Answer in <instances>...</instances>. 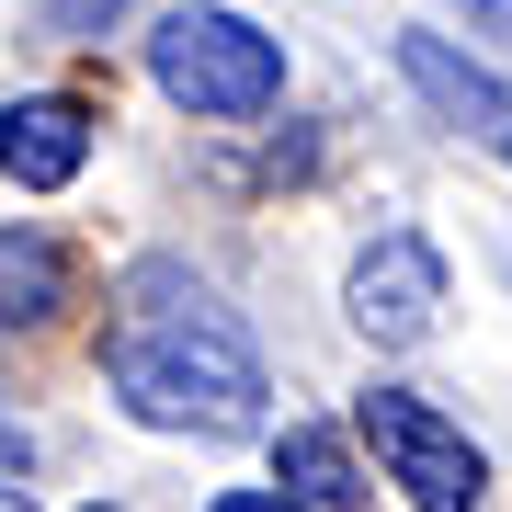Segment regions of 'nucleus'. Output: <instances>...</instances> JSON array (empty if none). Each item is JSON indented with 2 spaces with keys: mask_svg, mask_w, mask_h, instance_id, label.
<instances>
[{
  "mask_svg": "<svg viewBox=\"0 0 512 512\" xmlns=\"http://www.w3.org/2000/svg\"><path fill=\"white\" fill-rule=\"evenodd\" d=\"M80 512H114V501H80Z\"/></svg>",
  "mask_w": 512,
  "mask_h": 512,
  "instance_id": "obj_13",
  "label": "nucleus"
},
{
  "mask_svg": "<svg viewBox=\"0 0 512 512\" xmlns=\"http://www.w3.org/2000/svg\"><path fill=\"white\" fill-rule=\"evenodd\" d=\"M387 57H399L410 103L433 114V126L478 137V148L512 171V69H501V57H478V46H456V35H399Z\"/></svg>",
  "mask_w": 512,
  "mask_h": 512,
  "instance_id": "obj_5",
  "label": "nucleus"
},
{
  "mask_svg": "<svg viewBox=\"0 0 512 512\" xmlns=\"http://www.w3.org/2000/svg\"><path fill=\"white\" fill-rule=\"evenodd\" d=\"M353 433L376 444V467H387V490H399L410 512H478L490 501V456L467 444V421L444 410V399H421V387H365L353 399Z\"/></svg>",
  "mask_w": 512,
  "mask_h": 512,
  "instance_id": "obj_3",
  "label": "nucleus"
},
{
  "mask_svg": "<svg viewBox=\"0 0 512 512\" xmlns=\"http://www.w3.org/2000/svg\"><path fill=\"white\" fill-rule=\"evenodd\" d=\"M444 12L467 23V46H478V57H501V69H512V0H444Z\"/></svg>",
  "mask_w": 512,
  "mask_h": 512,
  "instance_id": "obj_9",
  "label": "nucleus"
},
{
  "mask_svg": "<svg viewBox=\"0 0 512 512\" xmlns=\"http://www.w3.org/2000/svg\"><path fill=\"white\" fill-rule=\"evenodd\" d=\"M103 387L126 399V421H148V433L228 444V433H262L274 365H262L251 319H239L183 251H137L126 274H114V308H103Z\"/></svg>",
  "mask_w": 512,
  "mask_h": 512,
  "instance_id": "obj_1",
  "label": "nucleus"
},
{
  "mask_svg": "<svg viewBox=\"0 0 512 512\" xmlns=\"http://www.w3.org/2000/svg\"><path fill=\"white\" fill-rule=\"evenodd\" d=\"M80 171H92V114H80V103H57V92L0 103V183H23V194H69Z\"/></svg>",
  "mask_w": 512,
  "mask_h": 512,
  "instance_id": "obj_6",
  "label": "nucleus"
},
{
  "mask_svg": "<svg viewBox=\"0 0 512 512\" xmlns=\"http://www.w3.org/2000/svg\"><path fill=\"white\" fill-rule=\"evenodd\" d=\"M69 308V251L46 228H0V330H46Z\"/></svg>",
  "mask_w": 512,
  "mask_h": 512,
  "instance_id": "obj_8",
  "label": "nucleus"
},
{
  "mask_svg": "<svg viewBox=\"0 0 512 512\" xmlns=\"http://www.w3.org/2000/svg\"><path fill=\"white\" fill-rule=\"evenodd\" d=\"M274 490L308 501V512H353L365 501V467H353V444L330 433V421H285L274 433Z\"/></svg>",
  "mask_w": 512,
  "mask_h": 512,
  "instance_id": "obj_7",
  "label": "nucleus"
},
{
  "mask_svg": "<svg viewBox=\"0 0 512 512\" xmlns=\"http://www.w3.org/2000/svg\"><path fill=\"white\" fill-rule=\"evenodd\" d=\"M205 512H308V501H285V490H217Z\"/></svg>",
  "mask_w": 512,
  "mask_h": 512,
  "instance_id": "obj_10",
  "label": "nucleus"
},
{
  "mask_svg": "<svg viewBox=\"0 0 512 512\" xmlns=\"http://www.w3.org/2000/svg\"><path fill=\"white\" fill-rule=\"evenodd\" d=\"M444 251L421 228H376L365 251H353V274H342V308H353V330H365L376 353H421L444 330Z\"/></svg>",
  "mask_w": 512,
  "mask_h": 512,
  "instance_id": "obj_4",
  "label": "nucleus"
},
{
  "mask_svg": "<svg viewBox=\"0 0 512 512\" xmlns=\"http://www.w3.org/2000/svg\"><path fill=\"white\" fill-rule=\"evenodd\" d=\"M0 512H35V490H23V478H0Z\"/></svg>",
  "mask_w": 512,
  "mask_h": 512,
  "instance_id": "obj_12",
  "label": "nucleus"
},
{
  "mask_svg": "<svg viewBox=\"0 0 512 512\" xmlns=\"http://www.w3.org/2000/svg\"><path fill=\"white\" fill-rule=\"evenodd\" d=\"M148 80L194 126H262L285 103V35H262L228 0H183V12L148 23Z\"/></svg>",
  "mask_w": 512,
  "mask_h": 512,
  "instance_id": "obj_2",
  "label": "nucleus"
},
{
  "mask_svg": "<svg viewBox=\"0 0 512 512\" xmlns=\"http://www.w3.org/2000/svg\"><path fill=\"white\" fill-rule=\"evenodd\" d=\"M23 456H35V433L12 421V399H0V478H23Z\"/></svg>",
  "mask_w": 512,
  "mask_h": 512,
  "instance_id": "obj_11",
  "label": "nucleus"
}]
</instances>
